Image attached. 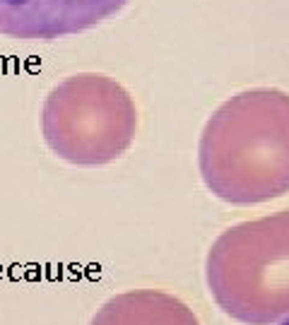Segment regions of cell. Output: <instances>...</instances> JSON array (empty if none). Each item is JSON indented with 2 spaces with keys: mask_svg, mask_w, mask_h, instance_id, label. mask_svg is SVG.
Segmentation results:
<instances>
[{
  "mask_svg": "<svg viewBox=\"0 0 289 325\" xmlns=\"http://www.w3.org/2000/svg\"><path fill=\"white\" fill-rule=\"evenodd\" d=\"M280 325H289V318H285V321H280Z\"/></svg>",
  "mask_w": 289,
  "mask_h": 325,
  "instance_id": "8992f818",
  "label": "cell"
},
{
  "mask_svg": "<svg viewBox=\"0 0 289 325\" xmlns=\"http://www.w3.org/2000/svg\"><path fill=\"white\" fill-rule=\"evenodd\" d=\"M89 325H200L193 309L159 289L116 294L96 309Z\"/></svg>",
  "mask_w": 289,
  "mask_h": 325,
  "instance_id": "5b68a950",
  "label": "cell"
},
{
  "mask_svg": "<svg viewBox=\"0 0 289 325\" xmlns=\"http://www.w3.org/2000/svg\"><path fill=\"white\" fill-rule=\"evenodd\" d=\"M41 135L58 159L75 166H106L121 159L138 135L130 92L104 72L60 80L41 106Z\"/></svg>",
  "mask_w": 289,
  "mask_h": 325,
  "instance_id": "3957f363",
  "label": "cell"
},
{
  "mask_svg": "<svg viewBox=\"0 0 289 325\" xmlns=\"http://www.w3.org/2000/svg\"><path fill=\"white\" fill-rule=\"evenodd\" d=\"M207 190L229 205H261L289 193V92L253 87L229 96L198 140Z\"/></svg>",
  "mask_w": 289,
  "mask_h": 325,
  "instance_id": "6da1fadb",
  "label": "cell"
},
{
  "mask_svg": "<svg viewBox=\"0 0 289 325\" xmlns=\"http://www.w3.org/2000/svg\"><path fill=\"white\" fill-rule=\"evenodd\" d=\"M130 0H0V34L19 41H55L94 29Z\"/></svg>",
  "mask_w": 289,
  "mask_h": 325,
  "instance_id": "277c9868",
  "label": "cell"
},
{
  "mask_svg": "<svg viewBox=\"0 0 289 325\" xmlns=\"http://www.w3.org/2000/svg\"><path fill=\"white\" fill-rule=\"evenodd\" d=\"M205 282L220 311L239 323L289 318V207L222 231L207 251Z\"/></svg>",
  "mask_w": 289,
  "mask_h": 325,
  "instance_id": "7a4b0ae2",
  "label": "cell"
}]
</instances>
